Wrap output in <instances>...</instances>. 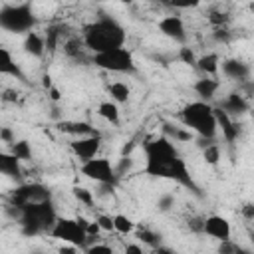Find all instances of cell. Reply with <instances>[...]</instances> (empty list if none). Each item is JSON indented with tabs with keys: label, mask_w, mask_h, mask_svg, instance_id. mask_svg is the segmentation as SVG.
Here are the masks:
<instances>
[{
	"label": "cell",
	"mask_w": 254,
	"mask_h": 254,
	"mask_svg": "<svg viewBox=\"0 0 254 254\" xmlns=\"http://www.w3.org/2000/svg\"><path fill=\"white\" fill-rule=\"evenodd\" d=\"M79 173L97 185H115V181H117L113 163L107 157H99V155H95L87 161H81Z\"/></svg>",
	"instance_id": "obj_8"
},
{
	"label": "cell",
	"mask_w": 254,
	"mask_h": 254,
	"mask_svg": "<svg viewBox=\"0 0 254 254\" xmlns=\"http://www.w3.org/2000/svg\"><path fill=\"white\" fill-rule=\"evenodd\" d=\"M171 206H175V196L173 194H163L159 198V210H169Z\"/></svg>",
	"instance_id": "obj_32"
},
{
	"label": "cell",
	"mask_w": 254,
	"mask_h": 254,
	"mask_svg": "<svg viewBox=\"0 0 254 254\" xmlns=\"http://www.w3.org/2000/svg\"><path fill=\"white\" fill-rule=\"evenodd\" d=\"M242 212H244V216H246L248 220H252V218H254V206H252V204H246V206L242 208Z\"/></svg>",
	"instance_id": "obj_35"
},
{
	"label": "cell",
	"mask_w": 254,
	"mask_h": 254,
	"mask_svg": "<svg viewBox=\"0 0 254 254\" xmlns=\"http://www.w3.org/2000/svg\"><path fill=\"white\" fill-rule=\"evenodd\" d=\"M91 62L95 64V67L111 71V73H133L137 69L135 60H133V52L125 46L97 52L91 56Z\"/></svg>",
	"instance_id": "obj_6"
},
{
	"label": "cell",
	"mask_w": 254,
	"mask_h": 254,
	"mask_svg": "<svg viewBox=\"0 0 254 254\" xmlns=\"http://www.w3.org/2000/svg\"><path fill=\"white\" fill-rule=\"evenodd\" d=\"M192 89L194 93L202 99V101H212L216 97V91L220 89V81L216 77H210V75H202L198 77L194 83H192Z\"/></svg>",
	"instance_id": "obj_14"
},
{
	"label": "cell",
	"mask_w": 254,
	"mask_h": 254,
	"mask_svg": "<svg viewBox=\"0 0 254 254\" xmlns=\"http://www.w3.org/2000/svg\"><path fill=\"white\" fill-rule=\"evenodd\" d=\"M157 28H159V32L165 36V38H169V40H173V42H179V44H185L187 42V26H185V20L181 18V16H177V14H165L159 22H157Z\"/></svg>",
	"instance_id": "obj_10"
},
{
	"label": "cell",
	"mask_w": 254,
	"mask_h": 254,
	"mask_svg": "<svg viewBox=\"0 0 254 254\" xmlns=\"http://www.w3.org/2000/svg\"><path fill=\"white\" fill-rule=\"evenodd\" d=\"M220 109H224L228 115H242L246 109H248V103H246V99H244V95L242 93H238V91H232V93H228L222 101H220Z\"/></svg>",
	"instance_id": "obj_16"
},
{
	"label": "cell",
	"mask_w": 254,
	"mask_h": 254,
	"mask_svg": "<svg viewBox=\"0 0 254 254\" xmlns=\"http://www.w3.org/2000/svg\"><path fill=\"white\" fill-rule=\"evenodd\" d=\"M107 93L115 103H127L131 97V87L125 81H111L107 85Z\"/></svg>",
	"instance_id": "obj_21"
},
{
	"label": "cell",
	"mask_w": 254,
	"mask_h": 254,
	"mask_svg": "<svg viewBox=\"0 0 254 254\" xmlns=\"http://www.w3.org/2000/svg\"><path fill=\"white\" fill-rule=\"evenodd\" d=\"M48 234L56 240H62L64 244H73L79 250L85 248L87 244V236L85 230L79 226V222L75 218H67V216H56L52 228L48 230Z\"/></svg>",
	"instance_id": "obj_7"
},
{
	"label": "cell",
	"mask_w": 254,
	"mask_h": 254,
	"mask_svg": "<svg viewBox=\"0 0 254 254\" xmlns=\"http://www.w3.org/2000/svg\"><path fill=\"white\" fill-rule=\"evenodd\" d=\"M71 194H73V198H75L77 202H81V204H85V206H93V204H95L93 192H91L89 189H85V187H73V189H71Z\"/></svg>",
	"instance_id": "obj_26"
},
{
	"label": "cell",
	"mask_w": 254,
	"mask_h": 254,
	"mask_svg": "<svg viewBox=\"0 0 254 254\" xmlns=\"http://www.w3.org/2000/svg\"><path fill=\"white\" fill-rule=\"evenodd\" d=\"M135 228H137V224L127 214H113V232L127 236V234H133Z\"/></svg>",
	"instance_id": "obj_22"
},
{
	"label": "cell",
	"mask_w": 254,
	"mask_h": 254,
	"mask_svg": "<svg viewBox=\"0 0 254 254\" xmlns=\"http://www.w3.org/2000/svg\"><path fill=\"white\" fill-rule=\"evenodd\" d=\"M48 93H50V99H52V101H60V99H62L60 89H58V87H54V85H52V87H48Z\"/></svg>",
	"instance_id": "obj_33"
},
{
	"label": "cell",
	"mask_w": 254,
	"mask_h": 254,
	"mask_svg": "<svg viewBox=\"0 0 254 254\" xmlns=\"http://www.w3.org/2000/svg\"><path fill=\"white\" fill-rule=\"evenodd\" d=\"M179 60L183 62V64H189V65H194V62H196V56H194V52H192V48H189V46H181L179 48Z\"/></svg>",
	"instance_id": "obj_28"
},
{
	"label": "cell",
	"mask_w": 254,
	"mask_h": 254,
	"mask_svg": "<svg viewBox=\"0 0 254 254\" xmlns=\"http://www.w3.org/2000/svg\"><path fill=\"white\" fill-rule=\"evenodd\" d=\"M62 129H64L65 133H71L73 137H81V135L95 133V127H91V125L85 123V121H67V123H62Z\"/></svg>",
	"instance_id": "obj_23"
},
{
	"label": "cell",
	"mask_w": 254,
	"mask_h": 254,
	"mask_svg": "<svg viewBox=\"0 0 254 254\" xmlns=\"http://www.w3.org/2000/svg\"><path fill=\"white\" fill-rule=\"evenodd\" d=\"M69 149L73 153L75 159L79 161H87L95 155H99V149H101V137L99 133H89V135H81V137H73L69 141Z\"/></svg>",
	"instance_id": "obj_9"
},
{
	"label": "cell",
	"mask_w": 254,
	"mask_h": 254,
	"mask_svg": "<svg viewBox=\"0 0 254 254\" xmlns=\"http://www.w3.org/2000/svg\"><path fill=\"white\" fill-rule=\"evenodd\" d=\"M0 75H14V77H20V65L16 64L12 52L8 48H4L0 44Z\"/></svg>",
	"instance_id": "obj_19"
},
{
	"label": "cell",
	"mask_w": 254,
	"mask_h": 254,
	"mask_svg": "<svg viewBox=\"0 0 254 254\" xmlns=\"http://www.w3.org/2000/svg\"><path fill=\"white\" fill-rule=\"evenodd\" d=\"M143 153H145V167H143L145 175L157 179H169L185 187H194L187 161L181 157L175 141H171L167 135L147 141Z\"/></svg>",
	"instance_id": "obj_1"
},
{
	"label": "cell",
	"mask_w": 254,
	"mask_h": 254,
	"mask_svg": "<svg viewBox=\"0 0 254 254\" xmlns=\"http://www.w3.org/2000/svg\"><path fill=\"white\" fill-rule=\"evenodd\" d=\"M194 65L198 67V71L202 75H210V77H216L218 75V65H220V58L216 52H208V54H202L196 58Z\"/></svg>",
	"instance_id": "obj_17"
},
{
	"label": "cell",
	"mask_w": 254,
	"mask_h": 254,
	"mask_svg": "<svg viewBox=\"0 0 254 254\" xmlns=\"http://www.w3.org/2000/svg\"><path fill=\"white\" fill-rule=\"evenodd\" d=\"M125 252H135V254H143V246H139V244H127V246H125Z\"/></svg>",
	"instance_id": "obj_34"
},
{
	"label": "cell",
	"mask_w": 254,
	"mask_h": 254,
	"mask_svg": "<svg viewBox=\"0 0 254 254\" xmlns=\"http://www.w3.org/2000/svg\"><path fill=\"white\" fill-rule=\"evenodd\" d=\"M36 14L32 10V4L20 2V4H6L0 8V28L12 34H28L34 30Z\"/></svg>",
	"instance_id": "obj_5"
},
{
	"label": "cell",
	"mask_w": 254,
	"mask_h": 254,
	"mask_svg": "<svg viewBox=\"0 0 254 254\" xmlns=\"http://www.w3.org/2000/svg\"><path fill=\"white\" fill-rule=\"evenodd\" d=\"M97 115L107 121L109 125H119V119H121V113H119V103H115L113 99H107V101H101L97 105Z\"/></svg>",
	"instance_id": "obj_20"
},
{
	"label": "cell",
	"mask_w": 254,
	"mask_h": 254,
	"mask_svg": "<svg viewBox=\"0 0 254 254\" xmlns=\"http://www.w3.org/2000/svg\"><path fill=\"white\" fill-rule=\"evenodd\" d=\"M24 50L26 54L34 56V58H42L46 54V42H44V36L30 30L26 36H24Z\"/></svg>",
	"instance_id": "obj_18"
},
{
	"label": "cell",
	"mask_w": 254,
	"mask_h": 254,
	"mask_svg": "<svg viewBox=\"0 0 254 254\" xmlns=\"http://www.w3.org/2000/svg\"><path fill=\"white\" fill-rule=\"evenodd\" d=\"M95 222L99 224L101 232H113V216L111 214H97Z\"/></svg>",
	"instance_id": "obj_29"
},
{
	"label": "cell",
	"mask_w": 254,
	"mask_h": 254,
	"mask_svg": "<svg viewBox=\"0 0 254 254\" xmlns=\"http://www.w3.org/2000/svg\"><path fill=\"white\" fill-rule=\"evenodd\" d=\"M135 230H137V228H135ZM137 238H139L143 244L151 246V248L159 246V242H161V236H159L157 232L149 230V228H139V230H137Z\"/></svg>",
	"instance_id": "obj_27"
},
{
	"label": "cell",
	"mask_w": 254,
	"mask_h": 254,
	"mask_svg": "<svg viewBox=\"0 0 254 254\" xmlns=\"http://www.w3.org/2000/svg\"><path fill=\"white\" fill-rule=\"evenodd\" d=\"M155 2H161V0H155Z\"/></svg>",
	"instance_id": "obj_37"
},
{
	"label": "cell",
	"mask_w": 254,
	"mask_h": 254,
	"mask_svg": "<svg viewBox=\"0 0 254 254\" xmlns=\"http://www.w3.org/2000/svg\"><path fill=\"white\" fill-rule=\"evenodd\" d=\"M169 4L177 10H192L200 6V0H169Z\"/></svg>",
	"instance_id": "obj_30"
},
{
	"label": "cell",
	"mask_w": 254,
	"mask_h": 254,
	"mask_svg": "<svg viewBox=\"0 0 254 254\" xmlns=\"http://www.w3.org/2000/svg\"><path fill=\"white\" fill-rule=\"evenodd\" d=\"M56 210H54V204L50 198L46 200H38V202H28L22 206V212H20V226H22V232L26 236H36L40 232H48L56 220Z\"/></svg>",
	"instance_id": "obj_4"
},
{
	"label": "cell",
	"mask_w": 254,
	"mask_h": 254,
	"mask_svg": "<svg viewBox=\"0 0 254 254\" xmlns=\"http://www.w3.org/2000/svg\"><path fill=\"white\" fill-rule=\"evenodd\" d=\"M202 232L206 236H210L212 240H230L232 236V226L228 222V218H224L222 214H208L202 218Z\"/></svg>",
	"instance_id": "obj_11"
},
{
	"label": "cell",
	"mask_w": 254,
	"mask_h": 254,
	"mask_svg": "<svg viewBox=\"0 0 254 254\" xmlns=\"http://www.w3.org/2000/svg\"><path fill=\"white\" fill-rule=\"evenodd\" d=\"M181 121L187 129L196 133L200 139H214L218 133L214 105L210 101H190L181 109Z\"/></svg>",
	"instance_id": "obj_3"
},
{
	"label": "cell",
	"mask_w": 254,
	"mask_h": 254,
	"mask_svg": "<svg viewBox=\"0 0 254 254\" xmlns=\"http://www.w3.org/2000/svg\"><path fill=\"white\" fill-rule=\"evenodd\" d=\"M222 71L224 77L232 79V81H246L250 77V65L238 58H228L222 60L218 65V73Z\"/></svg>",
	"instance_id": "obj_12"
},
{
	"label": "cell",
	"mask_w": 254,
	"mask_h": 254,
	"mask_svg": "<svg viewBox=\"0 0 254 254\" xmlns=\"http://www.w3.org/2000/svg\"><path fill=\"white\" fill-rule=\"evenodd\" d=\"M117 2H121V4H133L135 0H117Z\"/></svg>",
	"instance_id": "obj_36"
},
{
	"label": "cell",
	"mask_w": 254,
	"mask_h": 254,
	"mask_svg": "<svg viewBox=\"0 0 254 254\" xmlns=\"http://www.w3.org/2000/svg\"><path fill=\"white\" fill-rule=\"evenodd\" d=\"M214 117H216V127L218 131L222 133V137L228 141V143H234L238 139V125L234 121L232 115H228L224 109L220 107H214Z\"/></svg>",
	"instance_id": "obj_13"
},
{
	"label": "cell",
	"mask_w": 254,
	"mask_h": 254,
	"mask_svg": "<svg viewBox=\"0 0 254 254\" xmlns=\"http://www.w3.org/2000/svg\"><path fill=\"white\" fill-rule=\"evenodd\" d=\"M202 159L206 165H216L220 161V145L214 143V139H210L202 145Z\"/></svg>",
	"instance_id": "obj_25"
},
{
	"label": "cell",
	"mask_w": 254,
	"mask_h": 254,
	"mask_svg": "<svg viewBox=\"0 0 254 254\" xmlns=\"http://www.w3.org/2000/svg\"><path fill=\"white\" fill-rule=\"evenodd\" d=\"M125 40H127L125 28L111 16L95 18L91 24H87L83 28V36H81L85 50L91 54L125 46Z\"/></svg>",
	"instance_id": "obj_2"
},
{
	"label": "cell",
	"mask_w": 254,
	"mask_h": 254,
	"mask_svg": "<svg viewBox=\"0 0 254 254\" xmlns=\"http://www.w3.org/2000/svg\"><path fill=\"white\" fill-rule=\"evenodd\" d=\"M16 159H20V161H30L32 159V145L26 141V139H16L12 145H10V149H8Z\"/></svg>",
	"instance_id": "obj_24"
},
{
	"label": "cell",
	"mask_w": 254,
	"mask_h": 254,
	"mask_svg": "<svg viewBox=\"0 0 254 254\" xmlns=\"http://www.w3.org/2000/svg\"><path fill=\"white\" fill-rule=\"evenodd\" d=\"M0 175L10 179L22 177V161L16 159L10 151H0Z\"/></svg>",
	"instance_id": "obj_15"
},
{
	"label": "cell",
	"mask_w": 254,
	"mask_h": 254,
	"mask_svg": "<svg viewBox=\"0 0 254 254\" xmlns=\"http://www.w3.org/2000/svg\"><path fill=\"white\" fill-rule=\"evenodd\" d=\"M83 250L89 252V254H95V252H113V248H111L109 244H91V242H89Z\"/></svg>",
	"instance_id": "obj_31"
}]
</instances>
